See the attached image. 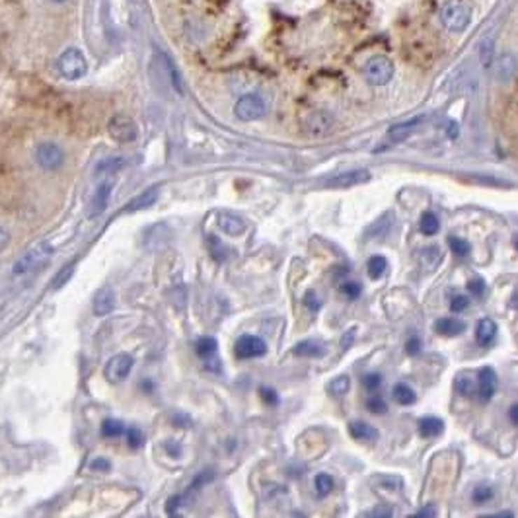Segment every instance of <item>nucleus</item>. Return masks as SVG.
Segmentation results:
<instances>
[{
  "label": "nucleus",
  "mask_w": 518,
  "mask_h": 518,
  "mask_svg": "<svg viewBox=\"0 0 518 518\" xmlns=\"http://www.w3.org/2000/svg\"><path fill=\"white\" fill-rule=\"evenodd\" d=\"M51 255H53V246L45 240L39 241V244L31 246L29 250L24 251V253L16 259V263L12 265V275H14V277H24L27 273L36 271L37 267H41Z\"/></svg>",
  "instance_id": "1"
},
{
  "label": "nucleus",
  "mask_w": 518,
  "mask_h": 518,
  "mask_svg": "<svg viewBox=\"0 0 518 518\" xmlns=\"http://www.w3.org/2000/svg\"><path fill=\"white\" fill-rule=\"evenodd\" d=\"M57 71L64 80L76 82L86 76L88 72V61L78 47H66L57 59Z\"/></svg>",
  "instance_id": "2"
},
{
  "label": "nucleus",
  "mask_w": 518,
  "mask_h": 518,
  "mask_svg": "<svg viewBox=\"0 0 518 518\" xmlns=\"http://www.w3.org/2000/svg\"><path fill=\"white\" fill-rule=\"evenodd\" d=\"M440 22L450 31H464L472 22V10L462 0H448L440 8Z\"/></svg>",
  "instance_id": "3"
},
{
  "label": "nucleus",
  "mask_w": 518,
  "mask_h": 518,
  "mask_svg": "<svg viewBox=\"0 0 518 518\" xmlns=\"http://www.w3.org/2000/svg\"><path fill=\"white\" fill-rule=\"evenodd\" d=\"M393 61L386 55H374L370 57L363 66V76L372 86H384L393 78Z\"/></svg>",
  "instance_id": "4"
},
{
  "label": "nucleus",
  "mask_w": 518,
  "mask_h": 518,
  "mask_svg": "<svg viewBox=\"0 0 518 518\" xmlns=\"http://www.w3.org/2000/svg\"><path fill=\"white\" fill-rule=\"evenodd\" d=\"M108 133L113 141H117V143L127 144L136 141L139 129H136V123H134L131 117L123 115V113H117V115H113L109 119Z\"/></svg>",
  "instance_id": "5"
},
{
  "label": "nucleus",
  "mask_w": 518,
  "mask_h": 518,
  "mask_svg": "<svg viewBox=\"0 0 518 518\" xmlns=\"http://www.w3.org/2000/svg\"><path fill=\"white\" fill-rule=\"evenodd\" d=\"M265 111H267L265 102L258 94H246L234 106V113L240 121H258L265 115Z\"/></svg>",
  "instance_id": "6"
},
{
  "label": "nucleus",
  "mask_w": 518,
  "mask_h": 518,
  "mask_svg": "<svg viewBox=\"0 0 518 518\" xmlns=\"http://www.w3.org/2000/svg\"><path fill=\"white\" fill-rule=\"evenodd\" d=\"M133 365L134 360L129 353H117V355H113L108 360V365L104 368V376L108 378L111 384H119V382H123L127 376L131 374Z\"/></svg>",
  "instance_id": "7"
},
{
  "label": "nucleus",
  "mask_w": 518,
  "mask_h": 518,
  "mask_svg": "<svg viewBox=\"0 0 518 518\" xmlns=\"http://www.w3.org/2000/svg\"><path fill=\"white\" fill-rule=\"evenodd\" d=\"M36 162L43 170H59L64 162L63 148L57 143H41L36 148Z\"/></svg>",
  "instance_id": "8"
},
{
  "label": "nucleus",
  "mask_w": 518,
  "mask_h": 518,
  "mask_svg": "<svg viewBox=\"0 0 518 518\" xmlns=\"http://www.w3.org/2000/svg\"><path fill=\"white\" fill-rule=\"evenodd\" d=\"M236 357L238 358H258L267 353V343L258 335H241L234 345Z\"/></svg>",
  "instance_id": "9"
},
{
  "label": "nucleus",
  "mask_w": 518,
  "mask_h": 518,
  "mask_svg": "<svg viewBox=\"0 0 518 518\" xmlns=\"http://www.w3.org/2000/svg\"><path fill=\"white\" fill-rule=\"evenodd\" d=\"M333 127V115L328 111H312L310 115L304 119V131L312 136H323L328 134Z\"/></svg>",
  "instance_id": "10"
},
{
  "label": "nucleus",
  "mask_w": 518,
  "mask_h": 518,
  "mask_svg": "<svg viewBox=\"0 0 518 518\" xmlns=\"http://www.w3.org/2000/svg\"><path fill=\"white\" fill-rule=\"evenodd\" d=\"M156 63H158V66L164 72V76H166V80L170 84V88L176 90L179 96H183V92H186V88H183V78H181V72L178 71V66L174 64V61H172L168 55L158 53L156 55Z\"/></svg>",
  "instance_id": "11"
},
{
  "label": "nucleus",
  "mask_w": 518,
  "mask_h": 518,
  "mask_svg": "<svg viewBox=\"0 0 518 518\" xmlns=\"http://www.w3.org/2000/svg\"><path fill=\"white\" fill-rule=\"evenodd\" d=\"M111 189H113V183L111 181H104V183H99L96 191L92 193V199H90V205H88V215L92 218H96L99 216L109 205V199H111Z\"/></svg>",
  "instance_id": "12"
},
{
  "label": "nucleus",
  "mask_w": 518,
  "mask_h": 518,
  "mask_svg": "<svg viewBox=\"0 0 518 518\" xmlns=\"http://www.w3.org/2000/svg\"><path fill=\"white\" fill-rule=\"evenodd\" d=\"M368 179H370V174L367 170L345 172V174H340V176H333L331 179H328L326 181V188L347 189L353 188V186H358V183H365Z\"/></svg>",
  "instance_id": "13"
},
{
  "label": "nucleus",
  "mask_w": 518,
  "mask_h": 518,
  "mask_svg": "<svg viewBox=\"0 0 518 518\" xmlns=\"http://www.w3.org/2000/svg\"><path fill=\"white\" fill-rule=\"evenodd\" d=\"M197 355L205 360V365L209 370H213V372H220V363H218V358L215 360L216 357V351H218V343L213 337H201V340L197 341Z\"/></svg>",
  "instance_id": "14"
},
{
  "label": "nucleus",
  "mask_w": 518,
  "mask_h": 518,
  "mask_svg": "<svg viewBox=\"0 0 518 518\" xmlns=\"http://www.w3.org/2000/svg\"><path fill=\"white\" fill-rule=\"evenodd\" d=\"M216 224H218V228L224 234H228L232 238L241 236V234L246 232V228H248V224H246V220L241 216L234 215V213H226V211L216 215Z\"/></svg>",
  "instance_id": "15"
},
{
  "label": "nucleus",
  "mask_w": 518,
  "mask_h": 518,
  "mask_svg": "<svg viewBox=\"0 0 518 518\" xmlns=\"http://www.w3.org/2000/svg\"><path fill=\"white\" fill-rule=\"evenodd\" d=\"M115 306V293L111 288H99L96 296H94V302H92V308H94V314L102 318V316H108Z\"/></svg>",
  "instance_id": "16"
},
{
  "label": "nucleus",
  "mask_w": 518,
  "mask_h": 518,
  "mask_svg": "<svg viewBox=\"0 0 518 518\" xmlns=\"http://www.w3.org/2000/svg\"><path fill=\"white\" fill-rule=\"evenodd\" d=\"M497 390V374L491 367H485L479 370V398L482 402H489Z\"/></svg>",
  "instance_id": "17"
},
{
  "label": "nucleus",
  "mask_w": 518,
  "mask_h": 518,
  "mask_svg": "<svg viewBox=\"0 0 518 518\" xmlns=\"http://www.w3.org/2000/svg\"><path fill=\"white\" fill-rule=\"evenodd\" d=\"M495 335H497V323L493 322L491 318H483V320L477 322V328H475V341H477V345H482V347L491 345Z\"/></svg>",
  "instance_id": "18"
},
{
  "label": "nucleus",
  "mask_w": 518,
  "mask_h": 518,
  "mask_svg": "<svg viewBox=\"0 0 518 518\" xmlns=\"http://www.w3.org/2000/svg\"><path fill=\"white\" fill-rule=\"evenodd\" d=\"M423 121H425V117H415V119L405 121V123H398V125H393L392 129L388 131V139L393 141V143H402V141H405V139H407Z\"/></svg>",
  "instance_id": "19"
},
{
  "label": "nucleus",
  "mask_w": 518,
  "mask_h": 518,
  "mask_svg": "<svg viewBox=\"0 0 518 518\" xmlns=\"http://www.w3.org/2000/svg\"><path fill=\"white\" fill-rule=\"evenodd\" d=\"M435 331L437 333H442V335H460L465 331V322L460 320V318H440L435 322Z\"/></svg>",
  "instance_id": "20"
},
{
  "label": "nucleus",
  "mask_w": 518,
  "mask_h": 518,
  "mask_svg": "<svg viewBox=\"0 0 518 518\" xmlns=\"http://www.w3.org/2000/svg\"><path fill=\"white\" fill-rule=\"evenodd\" d=\"M158 195H160V188H148L143 193H139V197H134L133 201L127 205L129 211H143V209H148L152 206L156 201H158Z\"/></svg>",
  "instance_id": "21"
},
{
  "label": "nucleus",
  "mask_w": 518,
  "mask_h": 518,
  "mask_svg": "<svg viewBox=\"0 0 518 518\" xmlns=\"http://www.w3.org/2000/svg\"><path fill=\"white\" fill-rule=\"evenodd\" d=\"M349 433H351V437L355 438V440H363V442L378 438V430L374 427H370L368 423H363V421H353L349 425Z\"/></svg>",
  "instance_id": "22"
},
{
  "label": "nucleus",
  "mask_w": 518,
  "mask_h": 518,
  "mask_svg": "<svg viewBox=\"0 0 518 518\" xmlns=\"http://www.w3.org/2000/svg\"><path fill=\"white\" fill-rule=\"evenodd\" d=\"M123 166H125V158H121V156H111V158H106V160L98 162V166H96L94 174H96L98 178H108V176L117 174Z\"/></svg>",
  "instance_id": "23"
},
{
  "label": "nucleus",
  "mask_w": 518,
  "mask_h": 518,
  "mask_svg": "<svg viewBox=\"0 0 518 518\" xmlns=\"http://www.w3.org/2000/svg\"><path fill=\"white\" fill-rule=\"evenodd\" d=\"M440 259H442V253H440L437 246H427V248H423L419 251L421 267L425 271H435L438 267V263H440Z\"/></svg>",
  "instance_id": "24"
},
{
  "label": "nucleus",
  "mask_w": 518,
  "mask_h": 518,
  "mask_svg": "<svg viewBox=\"0 0 518 518\" xmlns=\"http://www.w3.org/2000/svg\"><path fill=\"white\" fill-rule=\"evenodd\" d=\"M293 353H295L296 357L320 358V357H323L326 349H323L322 343H318V341H300V343L295 347Z\"/></svg>",
  "instance_id": "25"
},
{
  "label": "nucleus",
  "mask_w": 518,
  "mask_h": 518,
  "mask_svg": "<svg viewBox=\"0 0 518 518\" xmlns=\"http://www.w3.org/2000/svg\"><path fill=\"white\" fill-rule=\"evenodd\" d=\"M442 429H444V423L438 419V417H423L419 421L421 437L435 438L442 433Z\"/></svg>",
  "instance_id": "26"
},
{
  "label": "nucleus",
  "mask_w": 518,
  "mask_h": 518,
  "mask_svg": "<svg viewBox=\"0 0 518 518\" xmlns=\"http://www.w3.org/2000/svg\"><path fill=\"white\" fill-rule=\"evenodd\" d=\"M393 400L400 403V405H411V403H415L417 396L413 392V388L400 382V384L393 386Z\"/></svg>",
  "instance_id": "27"
},
{
  "label": "nucleus",
  "mask_w": 518,
  "mask_h": 518,
  "mask_svg": "<svg viewBox=\"0 0 518 518\" xmlns=\"http://www.w3.org/2000/svg\"><path fill=\"white\" fill-rule=\"evenodd\" d=\"M388 269V259L384 255H372L367 261V271L370 279H380Z\"/></svg>",
  "instance_id": "28"
},
{
  "label": "nucleus",
  "mask_w": 518,
  "mask_h": 518,
  "mask_svg": "<svg viewBox=\"0 0 518 518\" xmlns=\"http://www.w3.org/2000/svg\"><path fill=\"white\" fill-rule=\"evenodd\" d=\"M127 427L117 419H106L102 423V435L106 438H117L121 435H125Z\"/></svg>",
  "instance_id": "29"
},
{
  "label": "nucleus",
  "mask_w": 518,
  "mask_h": 518,
  "mask_svg": "<svg viewBox=\"0 0 518 518\" xmlns=\"http://www.w3.org/2000/svg\"><path fill=\"white\" fill-rule=\"evenodd\" d=\"M440 230V223H438V216L435 213H423L421 216V232L425 234V236H435V234Z\"/></svg>",
  "instance_id": "30"
},
{
  "label": "nucleus",
  "mask_w": 518,
  "mask_h": 518,
  "mask_svg": "<svg viewBox=\"0 0 518 518\" xmlns=\"http://www.w3.org/2000/svg\"><path fill=\"white\" fill-rule=\"evenodd\" d=\"M349 388H351V378L345 374L333 378L330 382V386H328L330 393L331 396H335V398H343V396L349 392Z\"/></svg>",
  "instance_id": "31"
},
{
  "label": "nucleus",
  "mask_w": 518,
  "mask_h": 518,
  "mask_svg": "<svg viewBox=\"0 0 518 518\" xmlns=\"http://www.w3.org/2000/svg\"><path fill=\"white\" fill-rule=\"evenodd\" d=\"M448 246H450L452 253L458 255V258H465V255H470V251H472L470 241L464 240V238H458V236H450V238H448Z\"/></svg>",
  "instance_id": "32"
},
{
  "label": "nucleus",
  "mask_w": 518,
  "mask_h": 518,
  "mask_svg": "<svg viewBox=\"0 0 518 518\" xmlns=\"http://www.w3.org/2000/svg\"><path fill=\"white\" fill-rule=\"evenodd\" d=\"M333 477L330 474H318L316 475V479H314V487H316V493L320 495V497H326V495H330L331 489H333Z\"/></svg>",
  "instance_id": "33"
},
{
  "label": "nucleus",
  "mask_w": 518,
  "mask_h": 518,
  "mask_svg": "<svg viewBox=\"0 0 518 518\" xmlns=\"http://www.w3.org/2000/svg\"><path fill=\"white\" fill-rule=\"evenodd\" d=\"M454 390L460 393V396H464V398H470V396H472V392H474V384H472V380H470L468 376L460 374L458 378H456Z\"/></svg>",
  "instance_id": "34"
},
{
  "label": "nucleus",
  "mask_w": 518,
  "mask_h": 518,
  "mask_svg": "<svg viewBox=\"0 0 518 518\" xmlns=\"http://www.w3.org/2000/svg\"><path fill=\"white\" fill-rule=\"evenodd\" d=\"M517 71V61H514V57H510V55H507V57H503L500 59V63H499V76L500 78H509V76H512V72Z\"/></svg>",
  "instance_id": "35"
},
{
  "label": "nucleus",
  "mask_w": 518,
  "mask_h": 518,
  "mask_svg": "<svg viewBox=\"0 0 518 518\" xmlns=\"http://www.w3.org/2000/svg\"><path fill=\"white\" fill-rule=\"evenodd\" d=\"M74 267H76V263H69V265H66V267H64L63 271H61V273L53 279L55 288H61V286H64L69 281H71L72 273H74Z\"/></svg>",
  "instance_id": "36"
},
{
  "label": "nucleus",
  "mask_w": 518,
  "mask_h": 518,
  "mask_svg": "<svg viewBox=\"0 0 518 518\" xmlns=\"http://www.w3.org/2000/svg\"><path fill=\"white\" fill-rule=\"evenodd\" d=\"M491 497H493L491 487H485V485L475 487L474 493H472V500H474L475 505H483V503H487Z\"/></svg>",
  "instance_id": "37"
},
{
  "label": "nucleus",
  "mask_w": 518,
  "mask_h": 518,
  "mask_svg": "<svg viewBox=\"0 0 518 518\" xmlns=\"http://www.w3.org/2000/svg\"><path fill=\"white\" fill-rule=\"evenodd\" d=\"M367 410L370 411V413H386L388 411V405H386V402L380 398V396H370L367 400Z\"/></svg>",
  "instance_id": "38"
},
{
  "label": "nucleus",
  "mask_w": 518,
  "mask_h": 518,
  "mask_svg": "<svg viewBox=\"0 0 518 518\" xmlns=\"http://www.w3.org/2000/svg\"><path fill=\"white\" fill-rule=\"evenodd\" d=\"M213 477H215L213 470H205V472H199L195 479H193V483L189 485V491H195V489H199V487H203V485L211 482Z\"/></svg>",
  "instance_id": "39"
},
{
  "label": "nucleus",
  "mask_w": 518,
  "mask_h": 518,
  "mask_svg": "<svg viewBox=\"0 0 518 518\" xmlns=\"http://www.w3.org/2000/svg\"><path fill=\"white\" fill-rule=\"evenodd\" d=\"M378 485H382L384 489H393V487H402V479L400 477H390V475H378L372 479Z\"/></svg>",
  "instance_id": "40"
},
{
  "label": "nucleus",
  "mask_w": 518,
  "mask_h": 518,
  "mask_svg": "<svg viewBox=\"0 0 518 518\" xmlns=\"http://www.w3.org/2000/svg\"><path fill=\"white\" fill-rule=\"evenodd\" d=\"M360 290L363 288H360L358 283H343L341 285V293L347 296V298H351V300H357L358 296H360Z\"/></svg>",
  "instance_id": "41"
},
{
  "label": "nucleus",
  "mask_w": 518,
  "mask_h": 518,
  "mask_svg": "<svg viewBox=\"0 0 518 518\" xmlns=\"http://www.w3.org/2000/svg\"><path fill=\"white\" fill-rule=\"evenodd\" d=\"M363 386L367 388L368 392H376V390L382 386V376L374 374V372H372V374H367L363 378Z\"/></svg>",
  "instance_id": "42"
},
{
  "label": "nucleus",
  "mask_w": 518,
  "mask_h": 518,
  "mask_svg": "<svg viewBox=\"0 0 518 518\" xmlns=\"http://www.w3.org/2000/svg\"><path fill=\"white\" fill-rule=\"evenodd\" d=\"M468 304H470V298L464 295H456L452 300H450V310L456 314L464 312L465 308H468Z\"/></svg>",
  "instance_id": "43"
},
{
  "label": "nucleus",
  "mask_w": 518,
  "mask_h": 518,
  "mask_svg": "<svg viewBox=\"0 0 518 518\" xmlns=\"http://www.w3.org/2000/svg\"><path fill=\"white\" fill-rule=\"evenodd\" d=\"M127 440H129L131 448H139L143 444L144 437L139 429H127Z\"/></svg>",
  "instance_id": "44"
},
{
  "label": "nucleus",
  "mask_w": 518,
  "mask_h": 518,
  "mask_svg": "<svg viewBox=\"0 0 518 518\" xmlns=\"http://www.w3.org/2000/svg\"><path fill=\"white\" fill-rule=\"evenodd\" d=\"M183 499H186V495H176V497L168 499V503H166V512L168 514H178V509L181 507Z\"/></svg>",
  "instance_id": "45"
},
{
  "label": "nucleus",
  "mask_w": 518,
  "mask_h": 518,
  "mask_svg": "<svg viewBox=\"0 0 518 518\" xmlns=\"http://www.w3.org/2000/svg\"><path fill=\"white\" fill-rule=\"evenodd\" d=\"M304 304L312 310V312H316V310H320V300H318V296H316V293L314 290H308L306 295H304Z\"/></svg>",
  "instance_id": "46"
},
{
  "label": "nucleus",
  "mask_w": 518,
  "mask_h": 518,
  "mask_svg": "<svg viewBox=\"0 0 518 518\" xmlns=\"http://www.w3.org/2000/svg\"><path fill=\"white\" fill-rule=\"evenodd\" d=\"M468 290L475 296H482L483 290H485V281L483 279H474V281H470L468 283Z\"/></svg>",
  "instance_id": "47"
},
{
  "label": "nucleus",
  "mask_w": 518,
  "mask_h": 518,
  "mask_svg": "<svg viewBox=\"0 0 518 518\" xmlns=\"http://www.w3.org/2000/svg\"><path fill=\"white\" fill-rule=\"evenodd\" d=\"M259 392H261V398H263L269 405H277L279 403V396L275 393V390H271V388H261Z\"/></svg>",
  "instance_id": "48"
},
{
  "label": "nucleus",
  "mask_w": 518,
  "mask_h": 518,
  "mask_svg": "<svg viewBox=\"0 0 518 518\" xmlns=\"http://www.w3.org/2000/svg\"><path fill=\"white\" fill-rule=\"evenodd\" d=\"M405 349H407V355H419V351H421V341L417 335H413V337H410V341H407V345H405Z\"/></svg>",
  "instance_id": "49"
},
{
  "label": "nucleus",
  "mask_w": 518,
  "mask_h": 518,
  "mask_svg": "<svg viewBox=\"0 0 518 518\" xmlns=\"http://www.w3.org/2000/svg\"><path fill=\"white\" fill-rule=\"evenodd\" d=\"M111 464H109L108 460H104V458H96V460H92L90 462V470H102V472H108Z\"/></svg>",
  "instance_id": "50"
},
{
  "label": "nucleus",
  "mask_w": 518,
  "mask_h": 518,
  "mask_svg": "<svg viewBox=\"0 0 518 518\" xmlns=\"http://www.w3.org/2000/svg\"><path fill=\"white\" fill-rule=\"evenodd\" d=\"M10 240H12V236L10 232L0 224V251H4L10 246Z\"/></svg>",
  "instance_id": "51"
},
{
  "label": "nucleus",
  "mask_w": 518,
  "mask_h": 518,
  "mask_svg": "<svg viewBox=\"0 0 518 518\" xmlns=\"http://www.w3.org/2000/svg\"><path fill=\"white\" fill-rule=\"evenodd\" d=\"M164 448H166V452H168V454L176 456V458L181 454V448H179V444L176 442V440H168V442L164 444Z\"/></svg>",
  "instance_id": "52"
},
{
  "label": "nucleus",
  "mask_w": 518,
  "mask_h": 518,
  "mask_svg": "<svg viewBox=\"0 0 518 518\" xmlns=\"http://www.w3.org/2000/svg\"><path fill=\"white\" fill-rule=\"evenodd\" d=\"M353 340H355V330H349L343 337H341V347L345 349L349 347L351 343H353Z\"/></svg>",
  "instance_id": "53"
},
{
  "label": "nucleus",
  "mask_w": 518,
  "mask_h": 518,
  "mask_svg": "<svg viewBox=\"0 0 518 518\" xmlns=\"http://www.w3.org/2000/svg\"><path fill=\"white\" fill-rule=\"evenodd\" d=\"M392 514H393V510H390V509H380V507L368 512V517H392Z\"/></svg>",
  "instance_id": "54"
},
{
  "label": "nucleus",
  "mask_w": 518,
  "mask_h": 518,
  "mask_svg": "<svg viewBox=\"0 0 518 518\" xmlns=\"http://www.w3.org/2000/svg\"><path fill=\"white\" fill-rule=\"evenodd\" d=\"M509 417H510V423H512V425H517V427H518V403H514V405L510 407Z\"/></svg>",
  "instance_id": "55"
},
{
  "label": "nucleus",
  "mask_w": 518,
  "mask_h": 518,
  "mask_svg": "<svg viewBox=\"0 0 518 518\" xmlns=\"http://www.w3.org/2000/svg\"><path fill=\"white\" fill-rule=\"evenodd\" d=\"M435 514H437V510H435V509H423V510H419V512H415V517H417V518L435 517Z\"/></svg>",
  "instance_id": "56"
},
{
  "label": "nucleus",
  "mask_w": 518,
  "mask_h": 518,
  "mask_svg": "<svg viewBox=\"0 0 518 518\" xmlns=\"http://www.w3.org/2000/svg\"><path fill=\"white\" fill-rule=\"evenodd\" d=\"M51 2H55V4H63V2H66V0H51Z\"/></svg>",
  "instance_id": "57"
},
{
  "label": "nucleus",
  "mask_w": 518,
  "mask_h": 518,
  "mask_svg": "<svg viewBox=\"0 0 518 518\" xmlns=\"http://www.w3.org/2000/svg\"><path fill=\"white\" fill-rule=\"evenodd\" d=\"M517 248H518V238H517Z\"/></svg>",
  "instance_id": "58"
}]
</instances>
